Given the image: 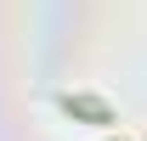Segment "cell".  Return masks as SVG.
I'll return each instance as SVG.
<instances>
[{"label":"cell","mask_w":147,"mask_h":141,"mask_svg":"<svg viewBox=\"0 0 147 141\" xmlns=\"http://www.w3.org/2000/svg\"><path fill=\"white\" fill-rule=\"evenodd\" d=\"M62 107H68V113H85V119H96V124H113V113L96 102V96H62Z\"/></svg>","instance_id":"1"}]
</instances>
